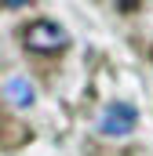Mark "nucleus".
<instances>
[{"instance_id": "obj_1", "label": "nucleus", "mask_w": 153, "mask_h": 156, "mask_svg": "<svg viewBox=\"0 0 153 156\" xmlns=\"http://www.w3.org/2000/svg\"><path fill=\"white\" fill-rule=\"evenodd\" d=\"M22 44L33 51V55H51V51H62L69 44V33L51 22V18H33L26 29H22Z\"/></svg>"}, {"instance_id": "obj_2", "label": "nucleus", "mask_w": 153, "mask_h": 156, "mask_svg": "<svg viewBox=\"0 0 153 156\" xmlns=\"http://www.w3.org/2000/svg\"><path fill=\"white\" fill-rule=\"evenodd\" d=\"M135 123H139V109H135L131 102H110V105L102 109L99 131L110 134V138H124V134L135 131Z\"/></svg>"}, {"instance_id": "obj_3", "label": "nucleus", "mask_w": 153, "mask_h": 156, "mask_svg": "<svg viewBox=\"0 0 153 156\" xmlns=\"http://www.w3.org/2000/svg\"><path fill=\"white\" fill-rule=\"evenodd\" d=\"M4 98L11 102V105H33L37 102V91H33V83L26 76H11V80H4Z\"/></svg>"}]
</instances>
